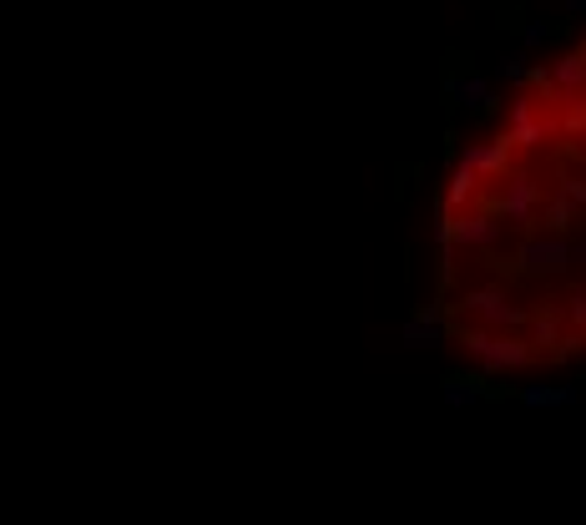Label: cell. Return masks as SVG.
Returning <instances> with one entry per match:
<instances>
[{
    "label": "cell",
    "mask_w": 586,
    "mask_h": 525,
    "mask_svg": "<svg viewBox=\"0 0 586 525\" xmlns=\"http://www.w3.org/2000/svg\"><path fill=\"white\" fill-rule=\"evenodd\" d=\"M476 399H480V384H466V379H450L445 384V405L466 409V405H476Z\"/></svg>",
    "instance_id": "obj_5"
},
{
    "label": "cell",
    "mask_w": 586,
    "mask_h": 525,
    "mask_svg": "<svg viewBox=\"0 0 586 525\" xmlns=\"http://www.w3.org/2000/svg\"><path fill=\"white\" fill-rule=\"evenodd\" d=\"M521 405L526 409H561V405H576V389L571 384H526Z\"/></svg>",
    "instance_id": "obj_3"
},
{
    "label": "cell",
    "mask_w": 586,
    "mask_h": 525,
    "mask_svg": "<svg viewBox=\"0 0 586 525\" xmlns=\"http://www.w3.org/2000/svg\"><path fill=\"white\" fill-rule=\"evenodd\" d=\"M466 349L476 354L486 369H521V364L531 359V344L500 339V334H466Z\"/></svg>",
    "instance_id": "obj_2"
},
{
    "label": "cell",
    "mask_w": 586,
    "mask_h": 525,
    "mask_svg": "<svg viewBox=\"0 0 586 525\" xmlns=\"http://www.w3.org/2000/svg\"><path fill=\"white\" fill-rule=\"evenodd\" d=\"M521 41H526V46H541V41H546V26H526Z\"/></svg>",
    "instance_id": "obj_7"
},
{
    "label": "cell",
    "mask_w": 586,
    "mask_h": 525,
    "mask_svg": "<svg viewBox=\"0 0 586 525\" xmlns=\"http://www.w3.org/2000/svg\"><path fill=\"white\" fill-rule=\"evenodd\" d=\"M500 77H510V81H526V51L506 56V61H500Z\"/></svg>",
    "instance_id": "obj_6"
},
{
    "label": "cell",
    "mask_w": 586,
    "mask_h": 525,
    "mask_svg": "<svg viewBox=\"0 0 586 525\" xmlns=\"http://www.w3.org/2000/svg\"><path fill=\"white\" fill-rule=\"evenodd\" d=\"M450 97H455L460 107L480 111V107H486V101H490V87H486V81H480V77H455V81H450Z\"/></svg>",
    "instance_id": "obj_4"
},
{
    "label": "cell",
    "mask_w": 586,
    "mask_h": 525,
    "mask_svg": "<svg viewBox=\"0 0 586 525\" xmlns=\"http://www.w3.org/2000/svg\"><path fill=\"white\" fill-rule=\"evenodd\" d=\"M516 268H521V273H561V268H571V242H566L561 232L521 242V252H516Z\"/></svg>",
    "instance_id": "obj_1"
},
{
    "label": "cell",
    "mask_w": 586,
    "mask_h": 525,
    "mask_svg": "<svg viewBox=\"0 0 586 525\" xmlns=\"http://www.w3.org/2000/svg\"><path fill=\"white\" fill-rule=\"evenodd\" d=\"M571 11H576V15H586V0H571Z\"/></svg>",
    "instance_id": "obj_8"
}]
</instances>
